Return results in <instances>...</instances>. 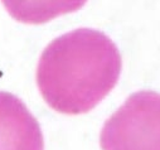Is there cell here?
Here are the masks:
<instances>
[{
    "mask_svg": "<svg viewBox=\"0 0 160 150\" xmlns=\"http://www.w3.org/2000/svg\"><path fill=\"white\" fill-rule=\"evenodd\" d=\"M121 67V54L105 33L79 28L46 47L37 67V85L54 111L86 114L113 90Z\"/></svg>",
    "mask_w": 160,
    "mask_h": 150,
    "instance_id": "6da1fadb",
    "label": "cell"
},
{
    "mask_svg": "<svg viewBox=\"0 0 160 150\" xmlns=\"http://www.w3.org/2000/svg\"><path fill=\"white\" fill-rule=\"evenodd\" d=\"M102 150H160V93L139 91L105 122Z\"/></svg>",
    "mask_w": 160,
    "mask_h": 150,
    "instance_id": "7a4b0ae2",
    "label": "cell"
},
{
    "mask_svg": "<svg viewBox=\"0 0 160 150\" xmlns=\"http://www.w3.org/2000/svg\"><path fill=\"white\" fill-rule=\"evenodd\" d=\"M0 150H44L37 119L17 96L0 91Z\"/></svg>",
    "mask_w": 160,
    "mask_h": 150,
    "instance_id": "3957f363",
    "label": "cell"
},
{
    "mask_svg": "<svg viewBox=\"0 0 160 150\" xmlns=\"http://www.w3.org/2000/svg\"><path fill=\"white\" fill-rule=\"evenodd\" d=\"M87 0H2L8 13L24 24H43L81 9Z\"/></svg>",
    "mask_w": 160,
    "mask_h": 150,
    "instance_id": "277c9868",
    "label": "cell"
}]
</instances>
